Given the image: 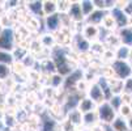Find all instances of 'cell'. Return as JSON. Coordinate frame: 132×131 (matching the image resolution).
Listing matches in <instances>:
<instances>
[{"label":"cell","instance_id":"6da1fadb","mask_svg":"<svg viewBox=\"0 0 132 131\" xmlns=\"http://www.w3.org/2000/svg\"><path fill=\"white\" fill-rule=\"evenodd\" d=\"M97 114H98V121L101 125H111L118 117V111L111 106L109 101H105L103 104L98 105Z\"/></svg>","mask_w":132,"mask_h":131},{"label":"cell","instance_id":"7a4b0ae2","mask_svg":"<svg viewBox=\"0 0 132 131\" xmlns=\"http://www.w3.org/2000/svg\"><path fill=\"white\" fill-rule=\"evenodd\" d=\"M14 29L11 28H4L3 33L0 34V50L2 51H8L12 52L16 49V38H14Z\"/></svg>","mask_w":132,"mask_h":131},{"label":"cell","instance_id":"3957f363","mask_svg":"<svg viewBox=\"0 0 132 131\" xmlns=\"http://www.w3.org/2000/svg\"><path fill=\"white\" fill-rule=\"evenodd\" d=\"M115 76L120 80H127L132 78V64L128 60H114L111 64Z\"/></svg>","mask_w":132,"mask_h":131},{"label":"cell","instance_id":"277c9868","mask_svg":"<svg viewBox=\"0 0 132 131\" xmlns=\"http://www.w3.org/2000/svg\"><path fill=\"white\" fill-rule=\"evenodd\" d=\"M67 14L73 24L85 22V16H84V12H82V8H81V2H72L71 8H69Z\"/></svg>","mask_w":132,"mask_h":131},{"label":"cell","instance_id":"5b68a950","mask_svg":"<svg viewBox=\"0 0 132 131\" xmlns=\"http://www.w3.org/2000/svg\"><path fill=\"white\" fill-rule=\"evenodd\" d=\"M72 45H73V50L77 51L79 55H81V54H89L90 52V49H92V42H89L86 38H84L81 33L75 34V38H73Z\"/></svg>","mask_w":132,"mask_h":131},{"label":"cell","instance_id":"8992f818","mask_svg":"<svg viewBox=\"0 0 132 131\" xmlns=\"http://www.w3.org/2000/svg\"><path fill=\"white\" fill-rule=\"evenodd\" d=\"M45 26H46L47 33H52V34H55V33L60 32L62 28H63L60 14H59V13H56V14H52V16L45 17Z\"/></svg>","mask_w":132,"mask_h":131},{"label":"cell","instance_id":"52a82bcc","mask_svg":"<svg viewBox=\"0 0 132 131\" xmlns=\"http://www.w3.org/2000/svg\"><path fill=\"white\" fill-rule=\"evenodd\" d=\"M86 97H89L92 101H94L97 105H101V104H103L106 101L105 95H103V90H102V88L100 87L98 83L90 84V87H89V89L86 92Z\"/></svg>","mask_w":132,"mask_h":131},{"label":"cell","instance_id":"ba28073f","mask_svg":"<svg viewBox=\"0 0 132 131\" xmlns=\"http://www.w3.org/2000/svg\"><path fill=\"white\" fill-rule=\"evenodd\" d=\"M81 34L84 38H86L89 42H97L100 41V34H101V29L100 26H96V25H89V24H85L82 30H81Z\"/></svg>","mask_w":132,"mask_h":131},{"label":"cell","instance_id":"9c48e42d","mask_svg":"<svg viewBox=\"0 0 132 131\" xmlns=\"http://www.w3.org/2000/svg\"><path fill=\"white\" fill-rule=\"evenodd\" d=\"M110 14L114 17V20L117 22V26H118V30L129 26V16H127L124 11L114 8L112 11H110Z\"/></svg>","mask_w":132,"mask_h":131},{"label":"cell","instance_id":"30bf717a","mask_svg":"<svg viewBox=\"0 0 132 131\" xmlns=\"http://www.w3.org/2000/svg\"><path fill=\"white\" fill-rule=\"evenodd\" d=\"M65 119H68L72 125H75L77 128L82 127L84 125V114L81 113V111L76 107V109H72L69 111H67L65 114Z\"/></svg>","mask_w":132,"mask_h":131},{"label":"cell","instance_id":"8fae6325","mask_svg":"<svg viewBox=\"0 0 132 131\" xmlns=\"http://www.w3.org/2000/svg\"><path fill=\"white\" fill-rule=\"evenodd\" d=\"M107 13H109V12H106V11L96 9L90 16H88V17L85 18V24L100 26V25H102V21H103V18L107 16Z\"/></svg>","mask_w":132,"mask_h":131},{"label":"cell","instance_id":"7c38bea8","mask_svg":"<svg viewBox=\"0 0 132 131\" xmlns=\"http://www.w3.org/2000/svg\"><path fill=\"white\" fill-rule=\"evenodd\" d=\"M97 107H98V105L94 101H92L89 97H86V96L82 97L80 100L79 105H77V109L81 111L82 114H88V113H92V111H97Z\"/></svg>","mask_w":132,"mask_h":131},{"label":"cell","instance_id":"4fadbf2b","mask_svg":"<svg viewBox=\"0 0 132 131\" xmlns=\"http://www.w3.org/2000/svg\"><path fill=\"white\" fill-rule=\"evenodd\" d=\"M26 9L29 11V13L33 16V17H43L45 18V14H43V2H28L26 3Z\"/></svg>","mask_w":132,"mask_h":131},{"label":"cell","instance_id":"5bb4252c","mask_svg":"<svg viewBox=\"0 0 132 131\" xmlns=\"http://www.w3.org/2000/svg\"><path fill=\"white\" fill-rule=\"evenodd\" d=\"M38 40L42 43V46L45 49H47V50H52V49L56 47V45H58V42H56V37L52 33H47L46 32V33L41 34V37H39Z\"/></svg>","mask_w":132,"mask_h":131},{"label":"cell","instance_id":"9a60e30c","mask_svg":"<svg viewBox=\"0 0 132 131\" xmlns=\"http://www.w3.org/2000/svg\"><path fill=\"white\" fill-rule=\"evenodd\" d=\"M119 35V40L122 45H126L128 47H132V28H124L117 32Z\"/></svg>","mask_w":132,"mask_h":131},{"label":"cell","instance_id":"2e32d148","mask_svg":"<svg viewBox=\"0 0 132 131\" xmlns=\"http://www.w3.org/2000/svg\"><path fill=\"white\" fill-rule=\"evenodd\" d=\"M131 52H132V47L120 45L115 50V60H128L131 58Z\"/></svg>","mask_w":132,"mask_h":131},{"label":"cell","instance_id":"e0dca14e","mask_svg":"<svg viewBox=\"0 0 132 131\" xmlns=\"http://www.w3.org/2000/svg\"><path fill=\"white\" fill-rule=\"evenodd\" d=\"M59 13L58 11V2H54V0H45L43 2V14L45 17L52 16Z\"/></svg>","mask_w":132,"mask_h":131},{"label":"cell","instance_id":"ac0fdd59","mask_svg":"<svg viewBox=\"0 0 132 131\" xmlns=\"http://www.w3.org/2000/svg\"><path fill=\"white\" fill-rule=\"evenodd\" d=\"M41 131H59L60 130V123L58 121H55L54 118L48 117L47 119L41 122Z\"/></svg>","mask_w":132,"mask_h":131},{"label":"cell","instance_id":"d6986e66","mask_svg":"<svg viewBox=\"0 0 132 131\" xmlns=\"http://www.w3.org/2000/svg\"><path fill=\"white\" fill-rule=\"evenodd\" d=\"M111 130L112 131H129V127H128V123H127V119L118 115L115 118V121L110 125Z\"/></svg>","mask_w":132,"mask_h":131},{"label":"cell","instance_id":"ffe728a7","mask_svg":"<svg viewBox=\"0 0 132 131\" xmlns=\"http://www.w3.org/2000/svg\"><path fill=\"white\" fill-rule=\"evenodd\" d=\"M101 26H103V29H106L107 32H110V33H114V32H118V26H117V22H115V20H114V17H112L111 14H110V12L107 13V16L103 18V21H102V25Z\"/></svg>","mask_w":132,"mask_h":131},{"label":"cell","instance_id":"44dd1931","mask_svg":"<svg viewBox=\"0 0 132 131\" xmlns=\"http://www.w3.org/2000/svg\"><path fill=\"white\" fill-rule=\"evenodd\" d=\"M97 123H100L97 111H92V113L84 114V125H82V127L90 128V127H93V126H96Z\"/></svg>","mask_w":132,"mask_h":131},{"label":"cell","instance_id":"7402d4cb","mask_svg":"<svg viewBox=\"0 0 132 131\" xmlns=\"http://www.w3.org/2000/svg\"><path fill=\"white\" fill-rule=\"evenodd\" d=\"M64 83H65V79L63 76H60L59 73H54L50 76V85L48 87L58 90L60 87H64Z\"/></svg>","mask_w":132,"mask_h":131},{"label":"cell","instance_id":"603a6c76","mask_svg":"<svg viewBox=\"0 0 132 131\" xmlns=\"http://www.w3.org/2000/svg\"><path fill=\"white\" fill-rule=\"evenodd\" d=\"M29 54V50L28 49H24L21 46H16V49L12 51V55L14 58V62H22Z\"/></svg>","mask_w":132,"mask_h":131},{"label":"cell","instance_id":"cb8c5ba5","mask_svg":"<svg viewBox=\"0 0 132 131\" xmlns=\"http://www.w3.org/2000/svg\"><path fill=\"white\" fill-rule=\"evenodd\" d=\"M81 8H82V12H84L85 18L88 16H90L94 11H96V5H94L93 0H81Z\"/></svg>","mask_w":132,"mask_h":131},{"label":"cell","instance_id":"d4e9b609","mask_svg":"<svg viewBox=\"0 0 132 131\" xmlns=\"http://www.w3.org/2000/svg\"><path fill=\"white\" fill-rule=\"evenodd\" d=\"M12 67L0 63V81H7L12 76Z\"/></svg>","mask_w":132,"mask_h":131},{"label":"cell","instance_id":"484cf974","mask_svg":"<svg viewBox=\"0 0 132 131\" xmlns=\"http://www.w3.org/2000/svg\"><path fill=\"white\" fill-rule=\"evenodd\" d=\"M0 63H3V64H7V66H13L14 63V58H13V55L12 52H8V51H2L0 50Z\"/></svg>","mask_w":132,"mask_h":131},{"label":"cell","instance_id":"4316f807","mask_svg":"<svg viewBox=\"0 0 132 131\" xmlns=\"http://www.w3.org/2000/svg\"><path fill=\"white\" fill-rule=\"evenodd\" d=\"M105 45L101 42V41H97V42H93L92 43V49H90V52L92 54H96V55H100L102 57L103 52L106 51V47H103Z\"/></svg>","mask_w":132,"mask_h":131},{"label":"cell","instance_id":"83f0119b","mask_svg":"<svg viewBox=\"0 0 132 131\" xmlns=\"http://www.w3.org/2000/svg\"><path fill=\"white\" fill-rule=\"evenodd\" d=\"M118 115H120V117H123V118L128 119V118L132 115V106L123 104V105L120 106V109L118 110Z\"/></svg>","mask_w":132,"mask_h":131},{"label":"cell","instance_id":"f1b7e54d","mask_svg":"<svg viewBox=\"0 0 132 131\" xmlns=\"http://www.w3.org/2000/svg\"><path fill=\"white\" fill-rule=\"evenodd\" d=\"M71 3L72 2H58V11L60 14H65L68 13L69 8H71Z\"/></svg>","mask_w":132,"mask_h":131},{"label":"cell","instance_id":"f546056e","mask_svg":"<svg viewBox=\"0 0 132 131\" xmlns=\"http://www.w3.org/2000/svg\"><path fill=\"white\" fill-rule=\"evenodd\" d=\"M111 104V106L114 107L117 111L120 109V106L123 105V100H122V96H112V98L109 101Z\"/></svg>","mask_w":132,"mask_h":131},{"label":"cell","instance_id":"4dcf8cb0","mask_svg":"<svg viewBox=\"0 0 132 131\" xmlns=\"http://www.w3.org/2000/svg\"><path fill=\"white\" fill-rule=\"evenodd\" d=\"M60 128H62V131H77V127L75 125H72L68 119H63L62 121Z\"/></svg>","mask_w":132,"mask_h":131},{"label":"cell","instance_id":"1f68e13d","mask_svg":"<svg viewBox=\"0 0 132 131\" xmlns=\"http://www.w3.org/2000/svg\"><path fill=\"white\" fill-rule=\"evenodd\" d=\"M124 93L132 95V78L124 80Z\"/></svg>","mask_w":132,"mask_h":131},{"label":"cell","instance_id":"d6a6232c","mask_svg":"<svg viewBox=\"0 0 132 131\" xmlns=\"http://www.w3.org/2000/svg\"><path fill=\"white\" fill-rule=\"evenodd\" d=\"M89 131H106L105 128V125H101V123H97L96 126H93L89 128Z\"/></svg>","mask_w":132,"mask_h":131},{"label":"cell","instance_id":"836d02e7","mask_svg":"<svg viewBox=\"0 0 132 131\" xmlns=\"http://www.w3.org/2000/svg\"><path fill=\"white\" fill-rule=\"evenodd\" d=\"M124 12H126V14L127 16H132V0H129V2L127 3V5H126V8H124Z\"/></svg>","mask_w":132,"mask_h":131},{"label":"cell","instance_id":"e575fe53","mask_svg":"<svg viewBox=\"0 0 132 131\" xmlns=\"http://www.w3.org/2000/svg\"><path fill=\"white\" fill-rule=\"evenodd\" d=\"M127 123H128V127H129V131H132V115L127 119Z\"/></svg>","mask_w":132,"mask_h":131},{"label":"cell","instance_id":"d590c367","mask_svg":"<svg viewBox=\"0 0 132 131\" xmlns=\"http://www.w3.org/2000/svg\"><path fill=\"white\" fill-rule=\"evenodd\" d=\"M4 128H5V125H4L3 119H0V131H4Z\"/></svg>","mask_w":132,"mask_h":131},{"label":"cell","instance_id":"8d00e7d4","mask_svg":"<svg viewBox=\"0 0 132 131\" xmlns=\"http://www.w3.org/2000/svg\"><path fill=\"white\" fill-rule=\"evenodd\" d=\"M3 30H4V28H3L2 25H0V34H2V33H3Z\"/></svg>","mask_w":132,"mask_h":131},{"label":"cell","instance_id":"74e56055","mask_svg":"<svg viewBox=\"0 0 132 131\" xmlns=\"http://www.w3.org/2000/svg\"><path fill=\"white\" fill-rule=\"evenodd\" d=\"M59 131H62V128H60V130H59Z\"/></svg>","mask_w":132,"mask_h":131}]
</instances>
